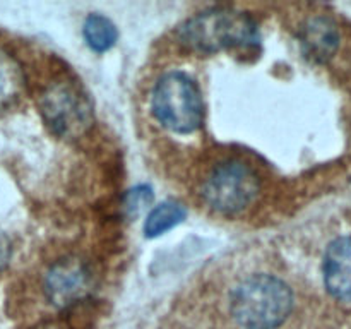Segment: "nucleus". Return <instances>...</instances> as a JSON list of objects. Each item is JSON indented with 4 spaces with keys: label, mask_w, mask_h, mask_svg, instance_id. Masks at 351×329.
<instances>
[{
    "label": "nucleus",
    "mask_w": 351,
    "mask_h": 329,
    "mask_svg": "<svg viewBox=\"0 0 351 329\" xmlns=\"http://www.w3.org/2000/svg\"><path fill=\"white\" fill-rule=\"evenodd\" d=\"M36 329H67V328L62 324H57V322H45V324L38 326Z\"/></svg>",
    "instance_id": "14"
},
{
    "label": "nucleus",
    "mask_w": 351,
    "mask_h": 329,
    "mask_svg": "<svg viewBox=\"0 0 351 329\" xmlns=\"http://www.w3.org/2000/svg\"><path fill=\"white\" fill-rule=\"evenodd\" d=\"M82 34L91 50L103 53L110 50L119 40V31L108 17L101 14H89L82 26Z\"/></svg>",
    "instance_id": "10"
},
{
    "label": "nucleus",
    "mask_w": 351,
    "mask_h": 329,
    "mask_svg": "<svg viewBox=\"0 0 351 329\" xmlns=\"http://www.w3.org/2000/svg\"><path fill=\"white\" fill-rule=\"evenodd\" d=\"M151 108L165 129L177 134H192L202 125L204 103L197 82L189 74L171 71L158 79Z\"/></svg>",
    "instance_id": "3"
},
{
    "label": "nucleus",
    "mask_w": 351,
    "mask_h": 329,
    "mask_svg": "<svg viewBox=\"0 0 351 329\" xmlns=\"http://www.w3.org/2000/svg\"><path fill=\"white\" fill-rule=\"evenodd\" d=\"M93 271L79 257H65L51 264L45 276L48 302L58 308H69L88 298L93 291Z\"/></svg>",
    "instance_id": "6"
},
{
    "label": "nucleus",
    "mask_w": 351,
    "mask_h": 329,
    "mask_svg": "<svg viewBox=\"0 0 351 329\" xmlns=\"http://www.w3.org/2000/svg\"><path fill=\"white\" fill-rule=\"evenodd\" d=\"M261 182L256 170L242 160L219 161L202 185V197L215 211L235 215L257 199Z\"/></svg>",
    "instance_id": "4"
},
{
    "label": "nucleus",
    "mask_w": 351,
    "mask_h": 329,
    "mask_svg": "<svg viewBox=\"0 0 351 329\" xmlns=\"http://www.w3.org/2000/svg\"><path fill=\"white\" fill-rule=\"evenodd\" d=\"M300 41L302 48L308 58L315 62H326L338 50V27L329 17H312L302 27Z\"/></svg>",
    "instance_id": "8"
},
{
    "label": "nucleus",
    "mask_w": 351,
    "mask_h": 329,
    "mask_svg": "<svg viewBox=\"0 0 351 329\" xmlns=\"http://www.w3.org/2000/svg\"><path fill=\"white\" fill-rule=\"evenodd\" d=\"M178 38L187 48L215 53L237 47H256L261 41L257 23L245 12L215 7L195 14L178 29Z\"/></svg>",
    "instance_id": "2"
},
{
    "label": "nucleus",
    "mask_w": 351,
    "mask_h": 329,
    "mask_svg": "<svg viewBox=\"0 0 351 329\" xmlns=\"http://www.w3.org/2000/svg\"><path fill=\"white\" fill-rule=\"evenodd\" d=\"M293 308L291 288L269 273L243 278L230 295V312L243 329H276Z\"/></svg>",
    "instance_id": "1"
},
{
    "label": "nucleus",
    "mask_w": 351,
    "mask_h": 329,
    "mask_svg": "<svg viewBox=\"0 0 351 329\" xmlns=\"http://www.w3.org/2000/svg\"><path fill=\"white\" fill-rule=\"evenodd\" d=\"M153 202V191L147 185H137L132 191L127 192L123 208L129 218H137L143 211H146Z\"/></svg>",
    "instance_id": "12"
},
{
    "label": "nucleus",
    "mask_w": 351,
    "mask_h": 329,
    "mask_svg": "<svg viewBox=\"0 0 351 329\" xmlns=\"http://www.w3.org/2000/svg\"><path fill=\"white\" fill-rule=\"evenodd\" d=\"M10 254H12V249H10V240L7 239L5 233L0 232V271L9 264Z\"/></svg>",
    "instance_id": "13"
},
{
    "label": "nucleus",
    "mask_w": 351,
    "mask_h": 329,
    "mask_svg": "<svg viewBox=\"0 0 351 329\" xmlns=\"http://www.w3.org/2000/svg\"><path fill=\"white\" fill-rule=\"evenodd\" d=\"M23 88V72L10 55L0 50V110L7 108Z\"/></svg>",
    "instance_id": "11"
},
{
    "label": "nucleus",
    "mask_w": 351,
    "mask_h": 329,
    "mask_svg": "<svg viewBox=\"0 0 351 329\" xmlns=\"http://www.w3.org/2000/svg\"><path fill=\"white\" fill-rule=\"evenodd\" d=\"M187 216V209L184 204L177 201H165L160 206L151 209L147 215L146 223H144V233L149 239L163 235L165 232L171 230L173 226L180 225Z\"/></svg>",
    "instance_id": "9"
},
{
    "label": "nucleus",
    "mask_w": 351,
    "mask_h": 329,
    "mask_svg": "<svg viewBox=\"0 0 351 329\" xmlns=\"http://www.w3.org/2000/svg\"><path fill=\"white\" fill-rule=\"evenodd\" d=\"M41 113L57 136L75 139L93 123V106L81 88L69 81H55L41 95Z\"/></svg>",
    "instance_id": "5"
},
{
    "label": "nucleus",
    "mask_w": 351,
    "mask_h": 329,
    "mask_svg": "<svg viewBox=\"0 0 351 329\" xmlns=\"http://www.w3.org/2000/svg\"><path fill=\"white\" fill-rule=\"evenodd\" d=\"M324 284L329 293L343 302H351V235L339 236L324 256Z\"/></svg>",
    "instance_id": "7"
}]
</instances>
